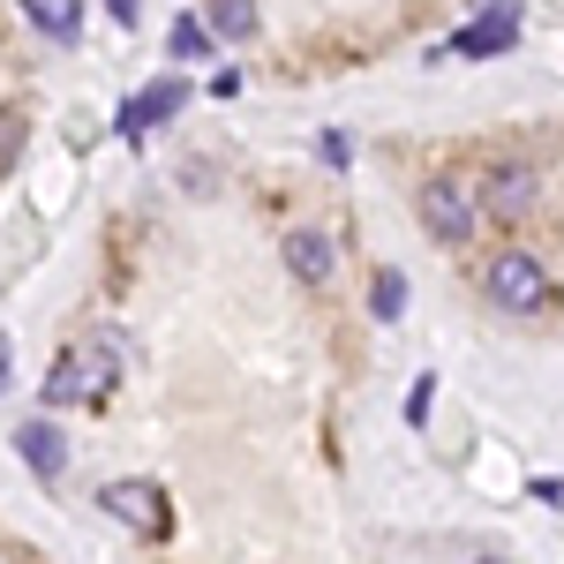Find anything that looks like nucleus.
<instances>
[{
	"label": "nucleus",
	"instance_id": "obj_9",
	"mask_svg": "<svg viewBox=\"0 0 564 564\" xmlns=\"http://www.w3.org/2000/svg\"><path fill=\"white\" fill-rule=\"evenodd\" d=\"M286 271H294L302 286H324V279H332V241H324V234H286Z\"/></svg>",
	"mask_w": 564,
	"mask_h": 564
},
{
	"label": "nucleus",
	"instance_id": "obj_4",
	"mask_svg": "<svg viewBox=\"0 0 564 564\" xmlns=\"http://www.w3.org/2000/svg\"><path fill=\"white\" fill-rule=\"evenodd\" d=\"M512 39H520V8H512V0H497V8H481L475 23H467V31H459L452 45H436V53H467V61H489V53H505ZM436 53H430V61H436Z\"/></svg>",
	"mask_w": 564,
	"mask_h": 564
},
{
	"label": "nucleus",
	"instance_id": "obj_11",
	"mask_svg": "<svg viewBox=\"0 0 564 564\" xmlns=\"http://www.w3.org/2000/svg\"><path fill=\"white\" fill-rule=\"evenodd\" d=\"M212 31L218 39H249L257 31V0H212Z\"/></svg>",
	"mask_w": 564,
	"mask_h": 564
},
{
	"label": "nucleus",
	"instance_id": "obj_1",
	"mask_svg": "<svg viewBox=\"0 0 564 564\" xmlns=\"http://www.w3.org/2000/svg\"><path fill=\"white\" fill-rule=\"evenodd\" d=\"M489 302H497V308H520V316H542V308L557 302V286H550L542 257L512 249V257H497V263H489Z\"/></svg>",
	"mask_w": 564,
	"mask_h": 564
},
{
	"label": "nucleus",
	"instance_id": "obj_12",
	"mask_svg": "<svg viewBox=\"0 0 564 564\" xmlns=\"http://www.w3.org/2000/svg\"><path fill=\"white\" fill-rule=\"evenodd\" d=\"M369 308H377V324H399V308H406V279H399V271H377Z\"/></svg>",
	"mask_w": 564,
	"mask_h": 564
},
{
	"label": "nucleus",
	"instance_id": "obj_5",
	"mask_svg": "<svg viewBox=\"0 0 564 564\" xmlns=\"http://www.w3.org/2000/svg\"><path fill=\"white\" fill-rule=\"evenodd\" d=\"M422 226H430L436 241H452V249H459V241L475 234V212H467V196H459L452 181H430V188H422Z\"/></svg>",
	"mask_w": 564,
	"mask_h": 564
},
{
	"label": "nucleus",
	"instance_id": "obj_8",
	"mask_svg": "<svg viewBox=\"0 0 564 564\" xmlns=\"http://www.w3.org/2000/svg\"><path fill=\"white\" fill-rule=\"evenodd\" d=\"M481 204L489 212H527L534 204V166H497V174L481 181Z\"/></svg>",
	"mask_w": 564,
	"mask_h": 564
},
{
	"label": "nucleus",
	"instance_id": "obj_2",
	"mask_svg": "<svg viewBox=\"0 0 564 564\" xmlns=\"http://www.w3.org/2000/svg\"><path fill=\"white\" fill-rule=\"evenodd\" d=\"M106 391H113V354L76 347V354H61V369L45 377V406H76V399H106Z\"/></svg>",
	"mask_w": 564,
	"mask_h": 564
},
{
	"label": "nucleus",
	"instance_id": "obj_15",
	"mask_svg": "<svg viewBox=\"0 0 564 564\" xmlns=\"http://www.w3.org/2000/svg\"><path fill=\"white\" fill-rule=\"evenodd\" d=\"M430 399H436V377H422V384H414V399H406V422H414V430L430 422Z\"/></svg>",
	"mask_w": 564,
	"mask_h": 564
},
{
	"label": "nucleus",
	"instance_id": "obj_13",
	"mask_svg": "<svg viewBox=\"0 0 564 564\" xmlns=\"http://www.w3.org/2000/svg\"><path fill=\"white\" fill-rule=\"evenodd\" d=\"M174 61H204V53H212V31H204V23H174Z\"/></svg>",
	"mask_w": 564,
	"mask_h": 564
},
{
	"label": "nucleus",
	"instance_id": "obj_3",
	"mask_svg": "<svg viewBox=\"0 0 564 564\" xmlns=\"http://www.w3.org/2000/svg\"><path fill=\"white\" fill-rule=\"evenodd\" d=\"M98 505H106L121 527H135L143 542H166V534H174V512H166V497H159L151 481H106Z\"/></svg>",
	"mask_w": 564,
	"mask_h": 564
},
{
	"label": "nucleus",
	"instance_id": "obj_6",
	"mask_svg": "<svg viewBox=\"0 0 564 564\" xmlns=\"http://www.w3.org/2000/svg\"><path fill=\"white\" fill-rule=\"evenodd\" d=\"M181 98H188V84H181V76H166V84H151V90H143V98H129L113 129H121V135L135 143V135H151V129H159L166 113H181Z\"/></svg>",
	"mask_w": 564,
	"mask_h": 564
},
{
	"label": "nucleus",
	"instance_id": "obj_16",
	"mask_svg": "<svg viewBox=\"0 0 564 564\" xmlns=\"http://www.w3.org/2000/svg\"><path fill=\"white\" fill-rule=\"evenodd\" d=\"M106 8H113L121 23H135V8H143V0H106Z\"/></svg>",
	"mask_w": 564,
	"mask_h": 564
},
{
	"label": "nucleus",
	"instance_id": "obj_7",
	"mask_svg": "<svg viewBox=\"0 0 564 564\" xmlns=\"http://www.w3.org/2000/svg\"><path fill=\"white\" fill-rule=\"evenodd\" d=\"M15 452H23V459H31V475H45V481L68 467V444H61L53 422H23V430H15Z\"/></svg>",
	"mask_w": 564,
	"mask_h": 564
},
{
	"label": "nucleus",
	"instance_id": "obj_14",
	"mask_svg": "<svg viewBox=\"0 0 564 564\" xmlns=\"http://www.w3.org/2000/svg\"><path fill=\"white\" fill-rule=\"evenodd\" d=\"M23 151V113H0V166Z\"/></svg>",
	"mask_w": 564,
	"mask_h": 564
},
{
	"label": "nucleus",
	"instance_id": "obj_10",
	"mask_svg": "<svg viewBox=\"0 0 564 564\" xmlns=\"http://www.w3.org/2000/svg\"><path fill=\"white\" fill-rule=\"evenodd\" d=\"M23 15L61 45H76V31H84V0H23Z\"/></svg>",
	"mask_w": 564,
	"mask_h": 564
}]
</instances>
